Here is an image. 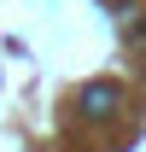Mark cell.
I'll return each instance as SVG.
<instances>
[{
	"label": "cell",
	"instance_id": "obj_1",
	"mask_svg": "<svg viewBox=\"0 0 146 152\" xmlns=\"http://www.w3.org/2000/svg\"><path fill=\"white\" fill-rule=\"evenodd\" d=\"M82 111H88V117H111V111H117V88H111V82L82 88Z\"/></svg>",
	"mask_w": 146,
	"mask_h": 152
}]
</instances>
